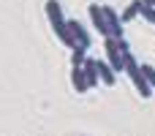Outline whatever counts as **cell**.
<instances>
[{
  "instance_id": "obj_1",
  "label": "cell",
  "mask_w": 155,
  "mask_h": 136,
  "mask_svg": "<svg viewBox=\"0 0 155 136\" xmlns=\"http://www.w3.org/2000/svg\"><path fill=\"white\" fill-rule=\"evenodd\" d=\"M46 16H49V22H52V27H54L57 38H60L65 46H71V49H74L79 41H76V35L71 33L68 19H63V8H60V3H57V0H46Z\"/></svg>"
},
{
  "instance_id": "obj_2",
  "label": "cell",
  "mask_w": 155,
  "mask_h": 136,
  "mask_svg": "<svg viewBox=\"0 0 155 136\" xmlns=\"http://www.w3.org/2000/svg\"><path fill=\"white\" fill-rule=\"evenodd\" d=\"M125 74L131 76V82H134V87L142 93V98H150V95H153V85L147 82V76H144L142 65L136 63V57H134L131 52H125Z\"/></svg>"
},
{
  "instance_id": "obj_3",
  "label": "cell",
  "mask_w": 155,
  "mask_h": 136,
  "mask_svg": "<svg viewBox=\"0 0 155 136\" xmlns=\"http://www.w3.org/2000/svg\"><path fill=\"white\" fill-rule=\"evenodd\" d=\"M87 14H90V22H93V27L106 38V35H112V30H109V22H106V14H104V5H98V3H90L87 5Z\"/></svg>"
},
{
  "instance_id": "obj_4",
  "label": "cell",
  "mask_w": 155,
  "mask_h": 136,
  "mask_svg": "<svg viewBox=\"0 0 155 136\" xmlns=\"http://www.w3.org/2000/svg\"><path fill=\"white\" fill-rule=\"evenodd\" d=\"M104 14H106V22H109V30L114 38H123V16H117V11L112 5H104Z\"/></svg>"
},
{
  "instance_id": "obj_5",
  "label": "cell",
  "mask_w": 155,
  "mask_h": 136,
  "mask_svg": "<svg viewBox=\"0 0 155 136\" xmlns=\"http://www.w3.org/2000/svg\"><path fill=\"white\" fill-rule=\"evenodd\" d=\"M68 27H71V33L76 35V41H79L82 46H87V49H90L93 38H90V33H87V30H84V27L79 25V19H68Z\"/></svg>"
},
{
  "instance_id": "obj_6",
  "label": "cell",
  "mask_w": 155,
  "mask_h": 136,
  "mask_svg": "<svg viewBox=\"0 0 155 136\" xmlns=\"http://www.w3.org/2000/svg\"><path fill=\"white\" fill-rule=\"evenodd\" d=\"M82 68H84V76H87V85H90V87H95V85H98V79H101V74H98V60L87 57Z\"/></svg>"
},
{
  "instance_id": "obj_7",
  "label": "cell",
  "mask_w": 155,
  "mask_h": 136,
  "mask_svg": "<svg viewBox=\"0 0 155 136\" xmlns=\"http://www.w3.org/2000/svg\"><path fill=\"white\" fill-rule=\"evenodd\" d=\"M98 74H101V82L104 85H114V79H117V71L112 68V63L109 60H98Z\"/></svg>"
},
{
  "instance_id": "obj_8",
  "label": "cell",
  "mask_w": 155,
  "mask_h": 136,
  "mask_svg": "<svg viewBox=\"0 0 155 136\" xmlns=\"http://www.w3.org/2000/svg\"><path fill=\"white\" fill-rule=\"evenodd\" d=\"M71 82H74L76 93H87V90H90V85H87V76H84V68H82V65H74V71H71Z\"/></svg>"
},
{
  "instance_id": "obj_9",
  "label": "cell",
  "mask_w": 155,
  "mask_h": 136,
  "mask_svg": "<svg viewBox=\"0 0 155 136\" xmlns=\"http://www.w3.org/2000/svg\"><path fill=\"white\" fill-rule=\"evenodd\" d=\"M87 46H82V44H76L74 49H71V65H84V60H87Z\"/></svg>"
},
{
  "instance_id": "obj_10",
  "label": "cell",
  "mask_w": 155,
  "mask_h": 136,
  "mask_svg": "<svg viewBox=\"0 0 155 136\" xmlns=\"http://www.w3.org/2000/svg\"><path fill=\"white\" fill-rule=\"evenodd\" d=\"M142 5H144V0H134V3L123 11V22H131L136 14H142Z\"/></svg>"
},
{
  "instance_id": "obj_11",
  "label": "cell",
  "mask_w": 155,
  "mask_h": 136,
  "mask_svg": "<svg viewBox=\"0 0 155 136\" xmlns=\"http://www.w3.org/2000/svg\"><path fill=\"white\" fill-rule=\"evenodd\" d=\"M142 16L155 25V5H147V3H144V5H142Z\"/></svg>"
},
{
  "instance_id": "obj_12",
  "label": "cell",
  "mask_w": 155,
  "mask_h": 136,
  "mask_svg": "<svg viewBox=\"0 0 155 136\" xmlns=\"http://www.w3.org/2000/svg\"><path fill=\"white\" fill-rule=\"evenodd\" d=\"M142 71H144V76H147V82L155 87V68L153 65H147V63H142Z\"/></svg>"
},
{
  "instance_id": "obj_13",
  "label": "cell",
  "mask_w": 155,
  "mask_h": 136,
  "mask_svg": "<svg viewBox=\"0 0 155 136\" xmlns=\"http://www.w3.org/2000/svg\"><path fill=\"white\" fill-rule=\"evenodd\" d=\"M144 3H147V5H155V0H144Z\"/></svg>"
}]
</instances>
